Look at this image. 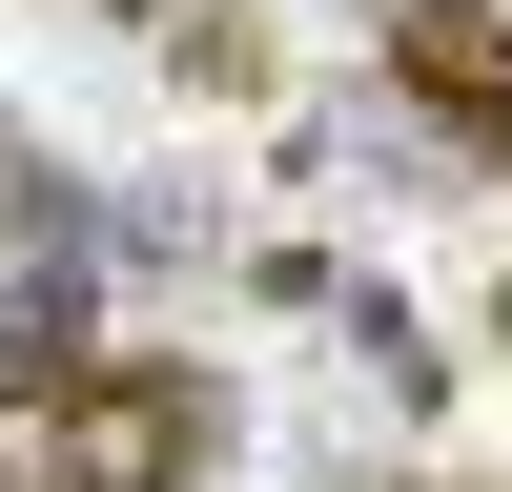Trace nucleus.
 <instances>
[{"mask_svg":"<svg viewBox=\"0 0 512 492\" xmlns=\"http://www.w3.org/2000/svg\"><path fill=\"white\" fill-rule=\"evenodd\" d=\"M205 431H226L205 369H82V390L41 410V492H185Z\"/></svg>","mask_w":512,"mask_h":492,"instance_id":"1","label":"nucleus"},{"mask_svg":"<svg viewBox=\"0 0 512 492\" xmlns=\"http://www.w3.org/2000/svg\"><path fill=\"white\" fill-rule=\"evenodd\" d=\"M0 390H21V410L82 390V267H21V287H0Z\"/></svg>","mask_w":512,"mask_h":492,"instance_id":"2","label":"nucleus"},{"mask_svg":"<svg viewBox=\"0 0 512 492\" xmlns=\"http://www.w3.org/2000/svg\"><path fill=\"white\" fill-rule=\"evenodd\" d=\"M349 349H369V390H390V410H431V390H451V349L390 308V287H349Z\"/></svg>","mask_w":512,"mask_h":492,"instance_id":"3","label":"nucleus"}]
</instances>
